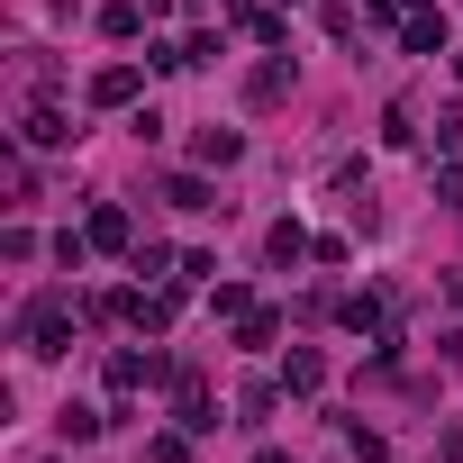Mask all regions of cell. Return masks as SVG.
Instances as JSON below:
<instances>
[{
    "instance_id": "obj_1",
    "label": "cell",
    "mask_w": 463,
    "mask_h": 463,
    "mask_svg": "<svg viewBox=\"0 0 463 463\" xmlns=\"http://www.w3.org/2000/svg\"><path fill=\"white\" fill-rule=\"evenodd\" d=\"M64 345H73V300L64 291L28 300V354H64Z\"/></svg>"
},
{
    "instance_id": "obj_2",
    "label": "cell",
    "mask_w": 463,
    "mask_h": 463,
    "mask_svg": "<svg viewBox=\"0 0 463 463\" xmlns=\"http://www.w3.org/2000/svg\"><path fill=\"white\" fill-rule=\"evenodd\" d=\"M155 373H164V354H137V345H118V354H109V391H118V400H128L137 382H155Z\"/></svg>"
},
{
    "instance_id": "obj_3",
    "label": "cell",
    "mask_w": 463,
    "mask_h": 463,
    "mask_svg": "<svg viewBox=\"0 0 463 463\" xmlns=\"http://www.w3.org/2000/svg\"><path fill=\"white\" fill-rule=\"evenodd\" d=\"M173 418L191 427V436H209L218 418H209V391H200V373H182V400H173Z\"/></svg>"
},
{
    "instance_id": "obj_4",
    "label": "cell",
    "mask_w": 463,
    "mask_h": 463,
    "mask_svg": "<svg viewBox=\"0 0 463 463\" xmlns=\"http://www.w3.org/2000/svg\"><path fill=\"white\" fill-rule=\"evenodd\" d=\"M91 100H100V109H118V100H137V64H109V73L91 82Z\"/></svg>"
},
{
    "instance_id": "obj_5",
    "label": "cell",
    "mask_w": 463,
    "mask_h": 463,
    "mask_svg": "<svg viewBox=\"0 0 463 463\" xmlns=\"http://www.w3.org/2000/svg\"><path fill=\"white\" fill-rule=\"evenodd\" d=\"M237 155H246L237 128H200V164H237Z\"/></svg>"
},
{
    "instance_id": "obj_6",
    "label": "cell",
    "mask_w": 463,
    "mask_h": 463,
    "mask_svg": "<svg viewBox=\"0 0 463 463\" xmlns=\"http://www.w3.org/2000/svg\"><path fill=\"white\" fill-rule=\"evenodd\" d=\"M264 255H273V264H300V255H309V237H300V218H282V227H273V237H264Z\"/></svg>"
},
{
    "instance_id": "obj_7",
    "label": "cell",
    "mask_w": 463,
    "mask_h": 463,
    "mask_svg": "<svg viewBox=\"0 0 463 463\" xmlns=\"http://www.w3.org/2000/svg\"><path fill=\"white\" fill-rule=\"evenodd\" d=\"M64 137H73L64 109H28V146H64Z\"/></svg>"
},
{
    "instance_id": "obj_8",
    "label": "cell",
    "mask_w": 463,
    "mask_h": 463,
    "mask_svg": "<svg viewBox=\"0 0 463 463\" xmlns=\"http://www.w3.org/2000/svg\"><path fill=\"white\" fill-rule=\"evenodd\" d=\"M400 37H409V55H445V19H409Z\"/></svg>"
},
{
    "instance_id": "obj_9",
    "label": "cell",
    "mask_w": 463,
    "mask_h": 463,
    "mask_svg": "<svg viewBox=\"0 0 463 463\" xmlns=\"http://www.w3.org/2000/svg\"><path fill=\"white\" fill-rule=\"evenodd\" d=\"M282 382H291V391H318V382H327V354H291Z\"/></svg>"
},
{
    "instance_id": "obj_10",
    "label": "cell",
    "mask_w": 463,
    "mask_h": 463,
    "mask_svg": "<svg viewBox=\"0 0 463 463\" xmlns=\"http://www.w3.org/2000/svg\"><path fill=\"white\" fill-rule=\"evenodd\" d=\"M91 246H128V209H91Z\"/></svg>"
},
{
    "instance_id": "obj_11",
    "label": "cell",
    "mask_w": 463,
    "mask_h": 463,
    "mask_svg": "<svg viewBox=\"0 0 463 463\" xmlns=\"http://www.w3.org/2000/svg\"><path fill=\"white\" fill-rule=\"evenodd\" d=\"M55 427H64V445H91V436H100V418H91V409H73V400H64V418H55Z\"/></svg>"
},
{
    "instance_id": "obj_12",
    "label": "cell",
    "mask_w": 463,
    "mask_h": 463,
    "mask_svg": "<svg viewBox=\"0 0 463 463\" xmlns=\"http://www.w3.org/2000/svg\"><path fill=\"white\" fill-rule=\"evenodd\" d=\"M436 209H463V155H454V164L436 173Z\"/></svg>"
},
{
    "instance_id": "obj_13",
    "label": "cell",
    "mask_w": 463,
    "mask_h": 463,
    "mask_svg": "<svg viewBox=\"0 0 463 463\" xmlns=\"http://www.w3.org/2000/svg\"><path fill=\"white\" fill-rule=\"evenodd\" d=\"M436 146H445V155H463V109H445V118H436Z\"/></svg>"
},
{
    "instance_id": "obj_14",
    "label": "cell",
    "mask_w": 463,
    "mask_h": 463,
    "mask_svg": "<svg viewBox=\"0 0 463 463\" xmlns=\"http://www.w3.org/2000/svg\"><path fill=\"white\" fill-rule=\"evenodd\" d=\"M146 463H191V445H182V436H155V445H146Z\"/></svg>"
},
{
    "instance_id": "obj_15",
    "label": "cell",
    "mask_w": 463,
    "mask_h": 463,
    "mask_svg": "<svg viewBox=\"0 0 463 463\" xmlns=\"http://www.w3.org/2000/svg\"><path fill=\"white\" fill-rule=\"evenodd\" d=\"M445 463H463V418H445Z\"/></svg>"
},
{
    "instance_id": "obj_16",
    "label": "cell",
    "mask_w": 463,
    "mask_h": 463,
    "mask_svg": "<svg viewBox=\"0 0 463 463\" xmlns=\"http://www.w3.org/2000/svg\"><path fill=\"white\" fill-rule=\"evenodd\" d=\"M255 463H291V454H255Z\"/></svg>"
}]
</instances>
